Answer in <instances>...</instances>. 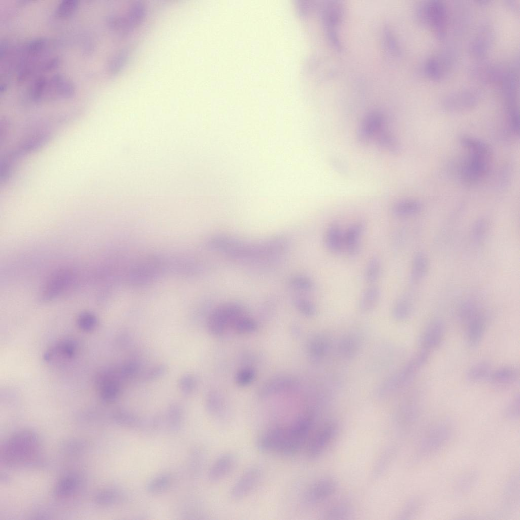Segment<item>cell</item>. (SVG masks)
<instances>
[{
  "label": "cell",
  "mask_w": 520,
  "mask_h": 520,
  "mask_svg": "<svg viewBox=\"0 0 520 520\" xmlns=\"http://www.w3.org/2000/svg\"><path fill=\"white\" fill-rule=\"evenodd\" d=\"M197 385V381L195 376L190 373L183 375L178 381L179 388L186 395L192 393L196 389Z\"/></svg>",
  "instance_id": "c3c4849f"
},
{
  "label": "cell",
  "mask_w": 520,
  "mask_h": 520,
  "mask_svg": "<svg viewBox=\"0 0 520 520\" xmlns=\"http://www.w3.org/2000/svg\"><path fill=\"white\" fill-rule=\"evenodd\" d=\"M332 166L338 173L345 174L347 173V170L346 165L341 160L336 157H333L330 160Z\"/></svg>",
  "instance_id": "680465c9"
},
{
  "label": "cell",
  "mask_w": 520,
  "mask_h": 520,
  "mask_svg": "<svg viewBox=\"0 0 520 520\" xmlns=\"http://www.w3.org/2000/svg\"><path fill=\"white\" fill-rule=\"evenodd\" d=\"M39 447V439L34 432L21 430L13 434L4 443L1 458L8 465H22L34 458Z\"/></svg>",
  "instance_id": "7a4b0ae2"
},
{
  "label": "cell",
  "mask_w": 520,
  "mask_h": 520,
  "mask_svg": "<svg viewBox=\"0 0 520 520\" xmlns=\"http://www.w3.org/2000/svg\"><path fill=\"white\" fill-rule=\"evenodd\" d=\"M478 99L479 94L476 91L468 90L447 96L442 105L448 111H460L474 107Z\"/></svg>",
  "instance_id": "e0dca14e"
},
{
  "label": "cell",
  "mask_w": 520,
  "mask_h": 520,
  "mask_svg": "<svg viewBox=\"0 0 520 520\" xmlns=\"http://www.w3.org/2000/svg\"><path fill=\"white\" fill-rule=\"evenodd\" d=\"M96 385L101 399L106 402L115 401L119 396L120 386L116 373L105 371L96 379Z\"/></svg>",
  "instance_id": "4fadbf2b"
},
{
  "label": "cell",
  "mask_w": 520,
  "mask_h": 520,
  "mask_svg": "<svg viewBox=\"0 0 520 520\" xmlns=\"http://www.w3.org/2000/svg\"><path fill=\"white\" fill-rule=\"evenodd\" d=\"M430 352L421 350L413 356L401 371L381 387L380 392L386 393L388 391L397 388L410 382L428 361Z\"/></svg>",
  "instance_id": "52a82bcc"
},
{
  "label": "cell",
  "mask_w": 520,
  "mask_h": 520,
  "mask_svg": "<svg viewBox=\"0 0 520 520\" xmlns=\"http://www.w3.org/2000/svg\"><path fill=\"white\" fill-rule=\"evenodd\" d=\"M453 423L449 419L440 420L428 430L418 448V458H427L441 450L450 441L454 433Z\"/></svg>",
  "instance_id": "277c9868"
},
{
  "label": "cell",
  "mask_w": 520,
  "mask_h": 520,
  "mask_svg": "<svg viewBox=\"0 0 520 520\" xmlns=\"http://www.w3.org/2000/svg\"><path fill=\"white\" fill-rule=\"evenodd\" d=\"M519 394L517 393L511 399L504 410V416L508 420H516L519 417Z\"/></svg>",
  "instance_id": "7dc6e473"
},
{
  "label": "cell",
  "mask_w": 520,
  "mask_h": 520,
  "mask_svg": "<svg viewBox=\"0 0 520 520\" xmlns=\"http://www.w3.org/2000/svg\"><path fill=\"white\" fill-rule=\"evenodd\" d=\"M328 347V342L325 338L321 335H317L309 341L307 348L309 355L317 359L324 355Z\"/></svg>",
  "instance_id": "60d3db41"
},
{
  "label": "cell",
  "mask_w": 520,
  "mask_h": 520,
  "mask_svg": "<svg viewBox=\"0 0 520 520\" xmlns=\"http://www.w3.org/2000/svg\"><path fill=\"white\" fill-rule=\"evenodd\" d=\"M424 499L421 496H415L410 498L402 509L400 516L403 519H408L415 516L421 509Z\"/></svg>",
  "instance_id": "ee69618b"
},
{
  "label": "cell",
  "mask_w": 520,
  "mask_h": 520,
  "mask_svg": "<svg viewBox=\"0 0 520 520\" xmlns=\"http://www.w3.org/2000/svg\"><path fill=\"white\" fill-rule=\"evenodd\" d=\"M243 308L236 303H228L215 308L207 320V329L214 336L223 334L229 327L232 328L240 317L244 315Z\"/></svg>",
  "instance_id": "8992f818"
},
{
  "label": "cell",
  "mask_w": 520,
  "mask_h": 520,
  "mask_svg": "<svg viewBox=\"0 0 520 520\" xmlns=\"http://www.w3.org/2000/svg\"><path fill=\"white\" fill-rule=\"evenodd\" d=\"M313 422L312 414L306 413L298 417L287 426L269 428L257 437L256 448L264 453L286 456L295 455L306 441Z\"/></svg>",
  "instance_id": "6da1fadb"
},
{
  "label": "cell",
  "mask_w": 520,
  "mask_h": 520,
  "mask_svg": "<svg viewBox=\"0 0 520 520\" xmlns=\"http://www.w3.org/2000/svg\"><path fill=\"white\" fill-rule=\"evenodd\" d=\"M72 273L67 270L58 271L52 275L44 285L41 294L44 301L57 297L67 287L72 280Z\"/></svg>",
  "instance_id": "9a60e30c"
},
{
  "label": "cell",
  "mask_w": 520,
  "mask_h": 520,
  "mask_svg": "<svg viewBox=\"0 0 520 520\" xmlns=\"http://www.w3.org/2000/svg\"><path fill=\"white\" fill-rule=\"evenodd\" d=\"M478 479V474L475 471H471L460 477L457 481L455 491L458 494L466 493L473 488Z\"/></svg>",
  "instance_id": "b9f144b4"
},
{
  "label": "cell",
  "mask_w": 520,
  "mask_h": 520,
  "mask_svg": "<svg viewBox=\"0 0 520 520\" xmlns=\"http://www.w3.org/2000/svg\"><path fill=\"white\" fill-rule=\"evenodd\" d=\"M138 364L135 361H129L124 364L119 369L121 377L128 378L133 376L138 370Z\"/></svg>",
  "instance_id": "6f0895ef"
},
{
  "label": "cell",
  "mask_w": 520,
  "mask_h": 520,
  "mask_svg": "<svg viewBox=\"0 0 520 520\" xmlns=\"http://www.w3.org/2000/svg\"><path fill=\"white\" fill-rule=\"evenodd\" d=\"M338 431L337 424L329 421L323 425L315 433L308 444L306 449L307 457L315 459L322 454Z\"/></svg>",
  "instance_id": "9c48e42d"
},
{
  "label": "cell",
  "mask_w": 520,
  "mask_h": 520,
  "mask_svg": "<svg viewBox=\"0 0 520 520\" xmlns=\"http://www.w3.org/2000/svg\"><path fill=\"white\" fill-rule=\"evenodd\" d=\"M130 50L124 48L116 53L110 59L108 73L111 76L118 74L124 68L130 56Z\"/></svg>",
  "instance_id": "74e56055"
},
{
  "label": "cell",
  "mask_w": 520,
  "mask_h": 520,
  "mask_svg": "<svg viewBox=\"0 0 520 520\" xmlns=\"http://www.w3.org/2000/svg\"><path fill=\"white\" fill-rule=\"evenodd\" d=\"M291 284L297 289L306 291H311L315 287L314 281L310 278L303 275L294 277Z\"/></svg>",
  "instance_id": "db71d44e"
},
{
  "label": "cell",
  "mask_w": 520,
  "mask_h": 520,
  "mask_svg": "<svg viewBox=\"0 0 520 520\" xmlns=\"http://www.w3.org/2000/svg\"><path fill=\"white\" fill-rule=\"evenodd\" d=\"M337 486L336 481L332 478L320 479L306 490L302 498V504L306 506L317 504L332 495Z\"/></svg>",
  "instance_id": "8fae6325"
},
{
  "label": "cell",
  "mask_w": 520,
  "mask_h": 520,
  "mask_svg": "<svg viewBox=\"0 0 520 520\" xmlns=\"http://www.w3.org/2000/svg\"><path fill=\"white\" fill-rule=\"evenodd\" d=\"M445 326L439 318L431 320L424 329L419 338L421 350L430 352L438 348L444 337Z\"/></svg>",
  "instance_id": "7c38bea8"
},
{
  "label": "cell",
  "mask_w": 520,
  "mask_h": 520,
  "mask_svg": "<svg viewBox=\"0 0 520 520\" xmlns=\"http://www.w3.org/2000/svg\"><path fill=\"white\" fill-rule=\"evenodd\" d=\"M428 268V262L424 253L418 252L413 257L410 274L411 284H416L426 275Z\"/></svg>",
  "instance_id": "4dcf8cb0"
},
{
  "label": "cell",
  "mask_w": 520,
  "mask_h": 520,
  "mask_svg": "<svg viewBox=\"0 0 520 520\" xmlns=\"http://www.w3.org/2000/svg\"><path fill=\"white\" fill-rule=\"evenodd\" d=\"M365 225L362 221L350 225L344 233V248L347 255L355 257L361 251V238Z\"/></svg>",
  "instance_id": "ffe728a7"
},
{
  "label": "cell",
  "mask_w": 520,
  "mask_h": 520,
  "mask_svg": "<svg viewBox=\"0 0 520 520\" xmlns=\"http://www.w3.org/2000/svg\"><path fill=\"white\" fill-rule=\"evenodd\" d=\"M324 243L327 249L333 254H338L344 248V233L338 223L333 222L328 226Z\"/></svg>",
  "instance_id": "cb8c5ba5"
},
{
  "label": "cell",
  "mask_w": 520,
  "mask_h": 520,
  "mask_svg": "<svg viewBox=\"0 0 520 520\" xmlns=\"http://www.w3.org/2000/svg\"><path fill=\"white\" fill-rule=\"evenodd\" d=\"M171 476L161 473L151 479L146 485V491L151 494H158L165 491L171 483Z\"/></svg>",
  "instance_id": "8d00e7d4"
},
{
  "label": "cell",
  "mask_w": 520,
  "mask_h": 520,
  "mask_svg": "<svg viewBox=\"0 0 520 520\" xmlns=\"http://www.w3.org/2000/svg\"><path fill=\"white\" fill-rule=\"evenodd\" d=\"M413 309V304L409 295L404 294L398 298L392 308V315L397 320L403 321L408 318Z\"/></svg>",
  "instance_id": "83f0119b"
},
{
  "label": "cell",
  "mask_w": 520,
  "mask_h": 520,
  "mask_svg": "<svg viewBox=\"0 0 520 520\" xmlns=\"http://www.w3.org/2000/svg\"><path fill=\"white\" fill-rule=\"evenodd\" d=\"M236 458L232 452H225L220 455L209 468L207 478L211 483H216L229 475L235 468Z\"/></svg>",
  "instance_id": "2e32d148"
},
{
  "label": "cell",
  "mask_w": 520,
  "mask_h": 520,
  "mask_svg": "<svg viewBox=\"0 0 520 520\" xmlns=\"http://www.w3.org/2000/svg\"><path fill=\"white\" fill-rule=\"evenodd\" d=\"M461 145L468 149L469 151L482 153L492 155L490 147L483 141L467 135L460 137Z\"/></svg>",
  "instance_id": "f35d334b"
},
{
  "label": "cell",
  "mask_w": 520,
  "mask_h": 520,
  "mask_svg": "<svg viewBox=\"0 0 520 520\" xmlns=\"http://www.w3.org/2000/svg\"><path fill=\"white\" fill-rule=\"evenodd\" d=\"M351 511V506L348 502L340 501L328 508L324 516L328 519H344L350 514Z\"/></svg>",
  "instance_id": "ab89813d"
},
{
  "label": "cell",
  "mask_w": 520,
  "mask_h": 520,
  "mask_svg": "<svg viewBox=\"0 0 520 520\" xmlns=\"http://www.w3.org/2000/svg\"><path fill=\"white\" fill-rule=\"evenodd\" d=\"M258 328L257 323L253 319L245 315L240 317L233 324V330L239 334H245L255 331Z\"/></svg>",
  "instance_id": "bcb514c9"
},
{
  "label": "cell",
  "mask_w": 520,
  "mask_h": 520,
  "mask_svg": "<svg viewBox=\"0 0 520 520\" xmlns=\"http://www.w3.org/2000/svg\"><path fill=\"white\" fill-rule=\"evenodd\" d=\"M322 14L327 34L337 33L336 28L343 14L342 5L337 1L328 2L323 6Z\"/></svg>",
  "instance_id": "603a6c76"
},
{
  "label": "cell",
  "mask_w": 520,
  "mask_h": 520,
  "mask_svg": "<svg viewBox=\"0 0 520 520\" xmlns=\"http://www.w3.org/2000/svg\"><path fill=\"white\" fill-rule=\"evenodd\" d=\"M262 476L261 470L256 466L247 469L236 481L230 491L234 500H241L248 495L256 486Z\"/></svg>",
  "instance_id": "30bf717a"
},
{
  "label": "cell",
  "mask_w": 520,
  "mask_h": 520,
  "mask_svg": "<svg viewBox=\"0 0 520 520\" xmlns=\"http://www.w3.org/2000/svg\"><path fill=\"white\" fill-rule=\"evenodd\" d=\"M384 117L382 113L374 111L368 113L362 121L357 133L361 144H367L383 127Z\"/></svg>",
  "instance_id": "5bb4252c"
},
{
  "label": "cell",
  "mask_w": 520,
  "mask_h": 520,
  "mask_svg": "<svg viewBox=\"0 0 520 520\" xmlns=\"http://www.w3.org/2000/svg\"><path fill=\"white\" fill-rule=\"evenodd\" d=\"M466 330V342L468 346L472 349L477 348L481 343L488 326L485 315L479 312L468 321Z\"/></svg>",
  "instance_id": "ac0fdd59"
},
{
  "label": "cell",
  "mask_w": 520,
  "mask_h": 520,
  "mask_svg": "<svg viewBox=\"0 0 520 520\" xmlns=\"http://www.w3.org/2000/svg\"><path fill=\"white\" fill-rule=\"evenodd\" d=\"M382 263L377 256L370 258L365 266L364 277L369 284H375L379 280L382 272Z\"/></svg>",
  "instance_id": "e575fe53"
},
{
  "label": "cell",
  "mask_w": 520,
  "mask_h": 520,
  "mask_svg": "<svg viewBox=\"0 0 520 520\" xmlns=\"http://www.w3.org/2000/svg\"><path fill=\"white\" fill-rule=\"evenodd\" d=\"M146 15L144 4L137 1L129 7L127 13L123 15L124 37L132 33L143 22Z\"/></svg>",
  "instance_id": "d4e9b609"
},
{
  "label": "cell",
  "mask_w": 520,
  "mask_h": 520,
  "mask_svg": "<svg viewBox=\"0 0 520 520\" xmlns=\"http://www.w3.org/2000/svg\"><path fill=\"white\" fill-rule=\"evenodd\" d=\"M469 152L468 157L459 168L458 175L464 184L473 185L477 184L489 173L491 155Z\"/></svg>",
  "instance_id": "5b68a950"
},
{
  "label": "cell",
  "mask_w": 520,
  "mask_h": 520,
  "mask_svg": "<svg viewBox=\"0 0 520 520\" xmlns=\"http://www.w3.org/2000/svg\"><path fill=\"white\" fill-rule=\"evenodd\" d=\"M381 296L380 287L375 284H370L361 293L358 302L360 311L367 313L373 310L377 306Z\"/></svg>",
  "instance_id": "4316f807"
},
{
  "label": "cell",
  "mask_w": 520,
  "mask_h": 520,
  "mask_svg": "<svg viewBox=\"0 0 520 520\" xmlns=\"http://www.w3.org/2000/svg\"><path fill=\"white\" fill-rule=\"evenodd\" d=\"M78 479L73 475L62 477L56 485L54 494L58 498H63L71 495L78 486Z\"/></svg>",
  "instance_id": "d590c367"
},
{
  "label": "cell",
  "mask_w": 520,
  "mask_h": 520,
  "mask_svg": "<svg viewBox=\"0 0 520 520\" xmlns=\"http://www.w3.org/2000/svg\"><path fill=\"white\" fill-rule=\"evenodd\" d=\"M76 343L71 339L60 341L48 350L44 355V359L50 361L54 359H71L76 354Z\"/></svg>",
  "instance_id": "484cf974"
},
{
  "label": "cell",
  "mask_w": 520,
  "mask_h": 520,
  "mask_svg": "<svg viewBox=\"0 0 520 520\" xmlns=\"http://www.w3.org/2000/svg\"><path fill=\"white\" fill-rule=\"evenodd\" d=\"M488 223L484 219L477 220L473 228V236L475 240H481L485 235L488 230Z\"/></svg>",
  "instance_id": "9f6ffc18"
},
{
  "label": "cell",
  "mask_w": 520,
  "mask_h": 520,
  "mask_svg": "<svg viewBox=\"0 0 520 520\" xmlns=\"http://www.w3.org/2000/svg\"><path fill=\"white\" fill-rule=\"evenodd\" d=\"M359 342L353 336L345 338L340 344V351L342 355L347 358H352L359 349Z\"/></svg>",
  "instance_id": "681fc988"
},
{
  "label": "cell",
  "mask_w": 520,
  "mask_h": 520,
  "mask_svg": "<svg viewBox=\"0 0 520 520\" xmlns=\"http://www.w3.org/2000/svg\"><path fill=\"white\" fill-rule=\"evenodd\" d=\"M255 377V372L251 368L241 369L236 374V382L240 386H245L251 384Z\"/></svg>",
  "instance_id": "f5cc1de1"
},
{
  "label": "cell",
  "mask_w": 520,
  "mask_h": 520,
  "mask_svg": "<svg viewBox=\"0 0 520 520\" xmlns=\"http://www.w3.org/2000/svg\"><path fill=\"white\" fill-rule=\"evenodd\" d=\"M167 371V366L164 364H159L148 370L145 375L144 379L148 381H153L163 376Z\"/></svg>",
  "instance_id": "11a10c76"
},
{
  "label": "cell",
  "mask_w": 520,
  "mask_h": 520,
  "mask_svg": "<svg viewBox=\"0 0 520 520\" xmlns=\"http://www.w3.org/2000/svg\"><path fill=\"white\" fill-rule=\"evenodd\" d=\"M77 323L81 330L85 332L92 331L97 326L98 318L93 313L84 311L78 316Z\"/></svg>",
  "instance_id": "f6af8a7d"
},
{
  "label": "cell",
  "mask_w": 520,
  "mask_h": 520,
  "mask_svg": "<svg viewBox=\"0 0 520 520\" xmlns=\"http://www.w3.org/2000/svg\"><path fill=\"white\" fill-rule=\"evenodd\" d=\"M205 409L210 416L220 422H226L230 417V411L224 399L216 391H211L207 395Z\"/></svg>",
  "instance_id": "d6986e66"
},
{
  "label": "cell",
  "mask_w": 520,
  "mask_h": 520,
  "mask_svg": "<svg viewBox=\"0 0 520 520\" xmlns=\"http://www.w3.org/2000/svg\"><path fill=\"white\" fill-rule=\"evenodd\" d=\"M113 418L116 422L120 426L134 428L141 425V420L136 415L124 410H119L115 412Z\"/></svg>",
  "instance_id": "7bdbcfd3"
},
{
  "label": "cell",
  "mask_w": 520,
  "mask_h": 520,
  "mask_svg": "<svg viewBox=\"0 0 520 520\" xmlns=\"http://www.w3.org/2000/svg\"><path fill=\"white\" fill-rule=\"evenodd\" d=\"M296 384V380L290 376H277L265 382L260 387L258 395L261 398H265L291 389Z\"/></svg>",
  "instance_id": "7402d4cb"
},
{
  "label": "cell",
  "mask_w": 520,
  "mask_h": 520,
  "mask_svg": "<svg viewBox=\"0 0 520 520\" xmlns=\"http://www.w3.org/2000/svg\"><path fill=\"white\" fill-rule=\"evenodd\" d=\"M490 363L486 360L481 361L472 365L466 374V379L470 382H478L488 378L491 372Z\"/></svg>",
  "instance_id": "1f68e13d"
},
{
  "label": "cell",
  "mask_w": 520,
  "mask_h": 520,
  "mask_svg": "<svg viewBox=\"0 0 520 520\" xmlns=\"http://www.w3.org/2000/svg\"><path fill=\"white\" fill-rule=\"evenodd\" d=\"M375 137L378 144L382 148L394 154L400 153V144L391 132L382 127Z\"/></svg>",
  "instance_id": "d6a6232c"
},
{
  "label": "cell",
  "mask_w": 520,
  "mask_h": 520,
  "mask_svg": "<svg viewBox=\"0 0 520 520\" xmlns=\"http://www.w3.org/2000/svg\"><path fill=\"white\" fill-rule=\"evenodd\" d=\"M519 377V369L515 366H504L491 371L488 379L496 387H503L516 382Z\"/></svg>",
  "instance_id": "44dd1931"
},
{
  "label": "cell",
  "mask_w": 520,
  "mask_h": 520,
  "mask_svg": "<svg viewBox=\"0 0 520 520\" xmlns=\"http://www.w3.org/2000/svg\"><path fill=\"white\" fill-rule=\"evenodd\" d=\"M422 209L421 203L414 199L398 201L392 207L393 214L397 217H407L418 213Z\"/></svg>",
  "instance_id": "f1b7e54d"
},
{
  "label": "cell",
  "mask_w": 520,
  "mask_h": 520,
  "mask_svg": "<svg viewBox=\"0 0 520 520\" xmlns=\"http://www.w3.org/2000/svg\"><path fill=\"white\" fill-rule=\"evenodd\" d=\"M213 246L228 254L239 258H250L262 255H271L279 251L283 244L280 240H271L259 243H245L227 238H217L213 240Z\"/></svg>",
  "instance_id": "3957f363"
},
{
  "label": "cell",
  "mask_w": 520,
  "mask_h": 520,
  "mask_svg": "<svg viewBox=\"0 0 520 520\" xmlns=\"http://www.w3.org/2000/svg\"><path fill=\"white\" fill-rule=\"evenodd\" d=\"M120 493L115 489H108L101 492L97 496L98 502L102 505H109L115 503L119 499Z\"/></svg>",
  "instance_id": "f907efd6"
},
{
  "label": "cell",
  "mask_w": 520,
  "mask_h": 520,
  "mask_svg": "<svg viewBox=\"0 0 520 520\" xmlns=\"http://www.w3.org/2000/svg\"><path fill=\"white\" fill-rule=\"evenodd\" d=\"M295 305L298 310L303 315L312 317L316 313L315 305L307 299L298 298L295 300Z\"/></svg>",
  "instance_id": "816d5d0a"
},
{
  "label": "cell",
  "mask_w": 520,
  "mask_h": 520,
  "mask_svg": "<svg viewBox=\"0 0 520 520\" xmlns=\"http://www.w3.org/2000/svg\"><path fill=\"white\" fill-rule=\"evenodd\" d=\"M417 16L424 24L432 27L440 37L444 36L446 20V9L438 1H431L420 6Z\"/></svg>",
  "instance_id": "ba28073f"
},
{
  "label": "cell",
  "mask_w": 520,
  "mask_h": 520,
  "mask_svg": "<svg viewBox=\"0 0 520 520\" xmlns=\"http://www.w3.org/2000/svg\"><path fill=\"white\" fill-rule=\"evenodd\" d=\"M165 418L167 427L171 432L179 431L183 421V411L181 406L177 403L170 404L167 409Z\"/></svg>",
  "instance_id": "f546056e"
},
{
  "label": "cell",
  "mask_w": 520,
  "mask_h": 520,
  "mask_svg": "<svg viewBox=\"0 0 520 520\" xmlns=\"http://www.w3.org/2000/svg\"><path fill=\"white\" fill-rule=\"evenodd\" d=\"M519 495L518 476L514 475L508 481L504 493L503 507L506 510L514 508Z\"/></svg>",
  "instance_id": "836d02e7"
}]
</instances>
